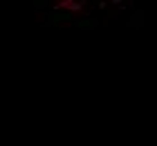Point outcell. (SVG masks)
Returning a JSON list of instances; mask_svg holds the SVG:
<instances>
[{
	"label": "cell",
	"instance_id": "cell-2",
	"mask_svg": "<svg viewBox=\"0 0 157 146\" xmlns=\"http://www.w3.org/2000/svg\"><path fill=\"white\" fill-rule=\"evenodd\" d=\"M112 2H115V5H119V2H121V0H112Z\"/></svg>",
	"mask_w": 157,
	"mask_h": 146
},
{
	"label": "cell",
	"instance_id": "cell-1",
	"mask_svg": "<svg viewBox=\"0 0 157 146\" xmlns=\"http://www.w3.org/2000/svg\"><path fill=\"white\" fill-rule=\"evenodd\" d=\"M83 5H85V0H59L54 7H56V9H72V11H78V9H83Z\"/></svg>",
	"mask_w": 157,
	"mask_h": 146
}]
</instances>
